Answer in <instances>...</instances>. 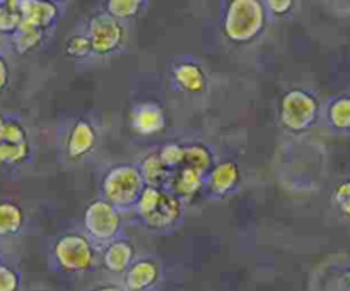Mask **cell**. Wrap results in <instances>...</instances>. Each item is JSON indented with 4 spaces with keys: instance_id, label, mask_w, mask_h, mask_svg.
<instances>
[{
    "instance_id": "cell-1",
    "label": "cell",
    "mask_w": 350,
    "mask_h": 291,
    "mask_svg": "<svg viewBox=\"0 0 350 291\" xmlns=\"http://www.w3.org/2000/svg\"><path fill=\"white\" fill-rule=\"evenodd\" d=\"M188 205L164 187L146 185L139 201L133 205L132 221L146 233L170 236L180 231L187 219Z\"/></svg>"
},
{
    "instance_id": "cell-2",
    "label": "cell",
    "mask_w": 350,
    "mask_h": 291,
    "mask_svg": "<svg viewBox=\"0 0 350 291\" xmlns=\"http://www.w3.org/2000/svg\"><path fill=\"white\" fill-rule=\"evenodd\" d=\"M270 24L272 19L263 0H221V33L231 45L256 43Z\"/></svg>"
},
{
    "instance_id": "cell-3",
    "label": "cell",
    "mask_w": 350,
    "mask_h": 291,
    "mask_svg": "<svg viewBox=\"0 0 350 291\" xmlns=\"http://www.w3.org/2000/svg\"><path fill=\"white\" fill-rule=\"evenodd\" d=\"M46 260L53 273L84 276L98 267L99 246L82 229H67L51 238Z\"/></svg>"
},
{
    "instance_id": "cell-4",
    "label": "cell",
    "mask_w": 350,
    "mask_h": 291,
    "mask_svg": "<svg viewBox=\"0 0 350 291\" xmlns=\"http://www.w3.org/2000/svg\"><path fill=\"white\" fill-rule=\"evenodd\" d=\"M99 129L89 116H75L58 127V160L65 166H82L96 154L99 146Z\"/></svg>"
},
{
    "instance_id": "cell-5",
    "label": "cell",
    "mask_w": 350,
    "mask_h": 291,
    "mask_svg": "<svg viewBox=\"0 0 350 291\" xmlns=\"http://www.w3.org/2000/svg\"><path fill=\"white\" fill-rule=\"evenodd\" d=\"M146 181L135 163H113L103 171L99 180V197L129 214L139 201Z\"/></svg>"
},
{
    "instance_id": "cell-6",
    "label": "cell",
    "mask_w": 350,
    "mask_h": 291,
    "mask_svg": "<svg viewBox=\"0 0 350 291\" xmlns=\"http://www.w3.org/2000/svg\"><path fill=\"white\" fill-rule=\"evenodd\" d=\"M320 99L310 89L291 88L280 96L279 123L293 136H301L313 129L320 118Z\"/></svg>"
},
{
    "instance_id": "cell-7",
    "label": "cell",
    "mask_w": 350,
    "mask_h": 291,
    "mask_svg": "<svg viewBox=\"0 0 350 291\" xmlns=\"http://www.w3.org/2000/svg\"><path fill=\"white\" fill-rule=\"evenodd\" d=\"M84 33L88 34L89 41H91L94 58H101V60L123 53L126 43H129L126 24L116 21L105 10H98L88 17Z\"/></svg>"
},
{
    "instance_id": "cell-8",
    "label": "cell",
    "mask_w": 350,
    "mask_h": 291,
    "mask_svg": "<svg viewBox=\"0 0 350 291\" xmlns=\"http://www.w3.org/2000/svg\"><path fill=\"white\" fill-rule=\"evenodd\" d=\"M82 231L101 249L125 233V212L98 195L85 205Z\"/></svg>"
},
{
    "instance_id": "cell-9",
    "label": "cell",
    "mask_w": 350,
    "mask_h": 291,
    "mask_svg": "<svg viewBox=\"0 0 350 291\" xmlns=\"http://www.w3.org/2000/svg\"><path fill=\"white\" fill-rule=\"evenodd\" d=\"M167 81L173 91L187 96H204L211 88V75L193 55H176L167 64Z\"/></svg>"
},
{
    "instance_id": "cell-10",
    "label": "cell",
    "mask_w": 350,
    "mask_h": 291,
    "mask_svg": "<svg viewBox=\"0 0 350 291\" xmlns=\"http://www.w3.org/2000/svg\"><path fill=\"white\" fill-rule=\"evenodd\" d=\"M243 184V170L239 163L231 157L215 161L207 171L202 188V199L205 201H228L236 195Z\"/></svg>"
},
{
    "instance_id": "cell-11",
    "label": "cell",
    "mask_w": 350,
    "mask_h": 291,
    "mask_svg": "<svg viewBox=\"0 0 350 291\" xmlns=\"http://www.w3.org/2000/svg\"><path fill=\"white\" fill-rule=\"evenodd\" d=\"M166 281L164 260L156 253H142L125 270L120 283L126 291H159Z\"/></svg>"
},
{
    "instance_id": "cell-12",
    "label": "cell",
    "mask_w": 350,
    "mask_h": 291,
    "mask_svg": "<svg viewBox=\"0 0 350 291\" xmlns=\"http://www.w3.org/2000/svg\"><path fill=\"white\" fill-rule=\"evenodd\" d=\"M137 255L139 253H137L135 242L123 233L118 238L111 240V242L99 249V264H101L105 273L120 279L130 267V264L135 260Z\"/></svg>"
},
{
    "instance_id": "cell-13",
    "label": "cell",
    "mask_w": 350,
    "mask_h": 291,
    "mask_svg": "<svg viewBox=\"0 0 350 291\" xmlns=\"http://www.w3.org/2000/svg\"><path fill=\"white\" fill-rule=\"evenodd\" d=\"M9 5L21 14V24L44 33L55 29L60 17V7L48 0H9Z\"/></svg>"
},
{
    "instance_id": "cell-14",
    "label": "cell",
    "mask_w": 350,
    "mask_h": 291,
    "mask_svg": "<svg viewBox=\"0 0 350 291\" xmlns=\"http://www.w3.org/2000/svg\"><path fill=\"white\" fill-rule=\"evenodd\" d=\"M167 125V116L163 106L156 101H140L130 112V127L144 137L159 136Z\"/></svg>"
},
{
    "instance_id": "cell-15",
    "label": "cell",
    "mask_w": 350,
    "mask_h": 291,
    "mask_svg": "<svg viewBox=\"0 0 350 291\" xmlns=\"http://www.w3.org/2000/svg\"><path fill=\"white\" fill-rule=\"evenodd\" d=\"M204 178L200 171L188 166H180L170 173L164 188L180 197L185 204H190L195 199L202 197V188H204Z\"/></svg>"
},
{
    "instance_id": "cell-16",
    "label": "cell",
    "mask_w": 350,
    "mask_h": 291,
    "mask_svg": "<svg viewBox=\"0 0 350 291\" xmlns=\"http://www.w3.org/2000/svg\"><path fill=\"white\" fill-rule=\"evenodd\" d=\"M27 225L26 209L12 199H0V240L17 238Z\"/></svg>"
},
{
    "instance_id": "cell-17",
    "label": "cell",
    "mask_w": 350,
    "mask_h": 291,
    "mask_svg": "<svg viewBox=\"0 0 350 291\" xmlns=\"http://www.w3.org/2000/svg\"><path fill=\"white\" fill-rule=\"evenodd\" d=\"M135 164L146 185H152V187H164L166 185L171 171L164 166L163 160H161L159 147L147 151L135 161Z\"/></svg>"
},
{
    "instance_id": "cell-18",
    "label": "cell",
    "mask_w": 350,
    "mask_h": 291,
    "mask_svg": "<svg viewBox=\"0 0 350 291\" xmlns=\"http://www.w3.org/2000/svg\"><path fill=\"white\" fill-rule=\"evenodd\" d=\"M183 146L185 156L181 166L193 168V170L200 171L202 175H207V171L217 161V156H215V151L212 149V146L202 142V140H191V142H185Z\"/></svg>"
},
{
    "instance_id": "cell-19",
    "label": "cell",
    "mask_w": 350,
    "mask_h": 291,
    "mask_svg": "<svg viewBox=\"0 0 350 291\" xmlns=\"http://www.w3.org/2000/svg\"><path fill=\"white\" fill-rule=\"evenodd\" d=\"M48 34L50 33H44V31L36 29V27L21 24L19 29L10 36V45H12V50L17 55H31L43 47Z\"/></svg>"
},
{
    "instance_id": "cell-20",
    "label": "cell",
    "mask_w": 350,
    "mask_h": 291,
    "mask_svg": "<svg viewBox=\"0 0 350 291\" xmlns=\"http://www.w3.org/2000/svg\"><path fill=\"white\" fill-rule=\"evenodd\" d=\"M147 5L149 0H106L103 10L120 23L129 24L130 21L137 19Z\"/></svg>"
},
{
    "instance_id": "cell-21",
    "label": "cell",
    "mask_w": 350,
    "mask_h": 291,
    "mask_svg": "<svg viewBox=\"0 0 350 291\" xmlns=\"http://www.w3.org/2000/svg\"><path fill=\"white\" fill-rule=\"evenodd\" d=\"M325 120L335 130H350V96H337L325 108Z\"/></svg>"
},
{
    "instance_id": "cell-22",
    "label": "cell",
    "mask_w": 350,
    "mask_h": 291,
    "mask_svg": "<svg viewBox=\"0 0 350 291\" xmlns=\"http://www.w3.org/2000/svg\"><path fill=\"white\" fill-rule=\"evenodd\" d=\"M31 157H33V146L29 142H0V164L2 166H21V164L27 163Z\"/></svg>"
},
{
    "instance_id": "cell-23",
    "label": "cell",
    "mask_w": 350,
    "mask_h": 291,
    "mask_svg": "<svg viewBox=\"0 0 350 291\" xmlns=\"http://www.w3.org/2000/svg\"><path fill=\"white\" fill-rule=\"evenodd\" d=\"M65 55H67L70 60L75 62H88L91 58H94L91 48V41H89L88 34L84 33V29L77 31V33L70 34L65 41Z\"/></svg>"
},
{
    "instance_id": "cell-24",
    "label": "cell",
    "mask_w": 350,
    "mask_h": 291,
    "mask_svg": "<svg viewBox=\"0 0 350 291\" xmlns=\"http://www.w3.org/2000/svg\"><path fill=\"white\" fill-rule=\"evenodd\" d=\"M21 290H23V274H21L19 267L0 255V291Z\"/></svg>"
},
{
    "instance_id": "cell-25",
    "label": "cell",
    "mask_w": 350,
    "mask_h": 291,
    "mask_svg": "<svg viewBox=\"0 0 350 291\" xmlns=\"http://www.w3.org/2000/svg\"><path fill=\"white\" fill-rule=\"evenodd\" d=\"M2 142L23 144L29 142V132L19 116H5L2 129Z\"/></svg>"
},
{
    "instance_id": "cell-26",
    "label": "cell",
    "mask_w": 350,
    "mask_h": 291,
    "mask_svg": "<svg viewBox=\"0 0 350 291\" xmlns=\"http://www.w3.org/2000/svg\"><path fill=\"white\" fill-rule=\"evenodd\" d=\"M332 204L344 218L350 219V178H344L332 188Z\"/></svg>"
},
{
    "instance_id": "cell-27",
    "label": "cell",
    "mask_w": 350,
    "mask_h": 291,
    "mask_svg": "<svg viewBox=\"0 0 350 291\" xmlns=\"http://www.w3.org/2000/svg\"><path fill=\"white\" fill-rule=\"evenodd\" d=\"M159 154L164 166L170 171H173L183 164L185 146L181 142H164L163 146L159 147Z\"/></svg>"
},
{
    "instance_id": "cell-28",
    "label": "cell",
    "mask_w": 350,
    "mask_h": 291,
    "mask_svg": "<svg viewBox=\"0 0 350 291\" xmlns=\"http://www.w3.org/2000/svg\"><path fill=\"white\" fill-rule=\"evenodd\" d=\"M21 26V14L12 5L5 3L0 5V34L2 36H12Z\"/></svg>"
},
{
    "instance_id": "cell-29",
    "label": "cell",
    "mask_w": 350,
    "mask_h": 291,
    "mask_svg": "<svg viewBox=\"0 0 350 291\" xmlns=\"http://www.w3.org/2000/svg\"><path fill=\"white\" fill-rule=\"evenodd\" d=\"M263 3L272 23L291 17L297 7V0H263Z\"/></svg>"
},
{
    "instance_id": "cell-30",
    "label": "cell",
    "mask_w": 350,
    "mask_h": 291,
    "mask_svg": "<svg viewBox=\"0 0 350 291\" xmlns=\"http://www.w3.org/2000/svg\"><path fill=\"white\" fill-rule=\"evenodd\" d=\"M84 291H126L118 279H108L94 283L92 286L85 288Z\"/></svg>"
},
{
    "instance_id": "cell-31",
    "label": "cell",
    "mask_w": 350,
    "mask_h": 291,
    "mask_svg": "<svg viewBox=\"0 0 350 291\" xmlns=\"http://www.w3.org/2000/svg\"><path fill=\"white\" fill-rule=\"evenodd\" d=\"M10 82V65L3 53H0V92L9 86Z\"/></svg>"
},
{
    "instance_id": "cell-32",
    "label": "cell",
    "mask_w": 350,
    "mask_h": 291,
    "mask_svg": "<svg viewBox=\"0 0 350 291\" xmlns=\"http://www.w3.org/2000/svg\"><path fill=\"white\" fill-rule=\"evenodd\" d=\"M340 281H342V284H344L345 290L350 291V267H347V269H345L344 273H342Z\"/></svg>"
},
{
    "instance_id": "cell-33",
    "label": "cell",
    "mask_w": 350,
    "mask_h": 291,
    "mask_svg": "<svg viewBox=\"0 0 350 291\" xmlns=\"http://www.w3.org/2000/svg\"><path fill=\"white\" fill-rule=\"evenodd\" d=\"M3 122H5V115L0 113V142H2V129H3Z\"/></svg>"
},
{
    "instance_id": "cell-34",
    "label": "cell",
    "mask_w": 350,
    "mask_h": 291,
    "mask_svg": "<svg viewBox=\"0 0 350 291\" xmlns=\"http://www.w3.org/2000/svg\"><path fill=\"white\" fill-rule=\"evenodd\" d=\"M48 2L55 3V5H58V7H62V5H65V3H67L68 0H48Z\"/></svg>"
},
{
    "instance_id": "cell-35",
    "label": "cell",
    "mask_w": 350,
    "mask_h": 291,
    "mask_svg": "<svg viewBox=\"0 0 350 291\" xmlns=\"http://www.w3.org/2000/svg\"><path fill=\"white\" fill-rule=\"evenodd\" d=\"M5 3H9V0H0V5H5Z\"/></svg>"
}]
</instances>
